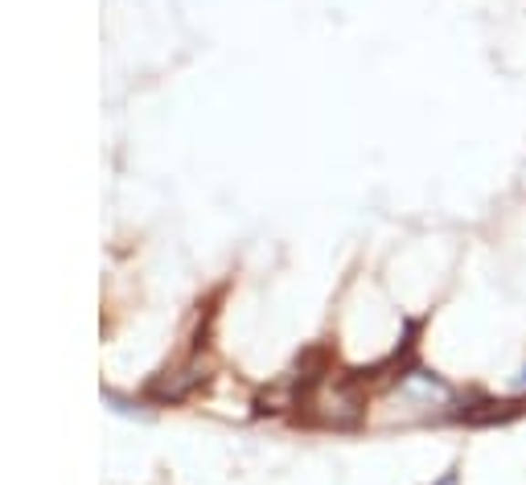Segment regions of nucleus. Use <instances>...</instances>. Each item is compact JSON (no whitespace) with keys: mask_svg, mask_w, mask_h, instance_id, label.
<instances>
[{"mask_svg":"<svg viewBox=\"0 0 526 485\" xmlns=\"http://www.w3.org/2000/svg\"><path fill=\"white\" fill-rule=\"evenodd\" d=\"M432 485H460V473H457V469H448V473H444L440 481H432Z\"/></svg>","mask_w":526,"mask_h":485,"instance_id":"f257e3e1","label":"nucleus"},{"mask_svg":"<svg viewBox=\"0 0 526 485\" xmlns=\"http://www.w3.org/2000/svg\"><path fill=\"white\" fill-rule=\"evenodd\" d=\"M518 391H526V366H522V374H518Z\"/></svg>","mask_w":526,"mask_h":485,"instance_id":"f03ea898","label":"nucleus"}]
</instances>
